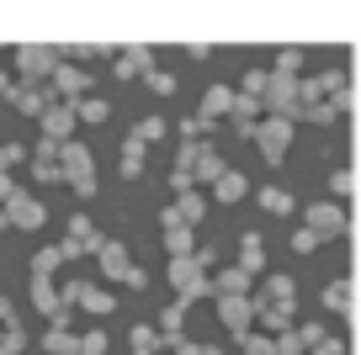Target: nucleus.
Segmentation results:
<instances>
[{
	"label": "nucleus",
	"instance_id": "51",
	"mask_svg": "<svg viewBox=\"0 0 361 355\" xmlns=\"http://www.w3.org/2000/svg\"><path fill=\"white\" fill-rule=\"evenodd\" d=\"M0 355H11V350H6V340H0Z\"/></svg>",
	"mask_w": 361,
	"mask_h": 355
},
{
	"label": "nucleus",
	"instance_id": "1",
	"mask_svg": "<svg viewBox=\"0 0 361 355\" xmlns=\"http://www.w3.org/2000/svg\"><path fill=\"white\" fill-rule=\"evenodd\" d=\"M293 133H298L293 117H260L250 138H255V149H260V159H266V165H282L287 149H293Z\"/></svg>",
	"mask_w": 361,
	"mask_h": 355
},
{
	"label": "nucleus",
	"instance_id": "7",
	"mask_svg": "<svg viewBox=\"0 0 361 355\" xmlns=\"http://www.w3.org/2000/svg\"><path fill=\"white\" fill-rule=\"evenodd\" d=\"M102 244H106V233L96 228V223L80 212V218H69V239H64V260H75V255H102Z\"/></svg>",
	"mask_w": 361,
	"mask_h": 355
},
{
	"label": "nucleus",
	"instance_id": "11",
	"mask_svg": "<svg viewBox=\"0 0 361 355\" xmlns=\"http://www.w3.org/2000/svg\"><path fill=\"white\" fill-rule=\"evenodd\" d=\"M43 350H48V355H80V334L69 329V308L59 313V318H48V329H43Z\"/></svg>",
	"mask_w": 361,
	"mask_h": 355
},
{
	"label": "nucleus",
	"instance_id": "39",
	"mask_svg": "<svg viewBox=\"0 0 361 355\" xmlns=\"http://www.w3.org/2000/svg\"><path fill=\"white\" fill-rule=\"evenodd\" d=\"M245 355H276V340H271V334H245Z\"/></svg>",
	"mask_w": 361,
	"mask_h": 355
},
{
	"label": "nucleus",
	"instance_id": "48",
	"mask_svg": "<svg viewBox=\"0 0 361 355\" xmlns=\"http://www.w3.org/2000/svg\"><path fill=\"white\" fill-rule=\"evenodd\" d=\"M314 355H345V340H324V344H319Z\"/></svg>",
	"mask_w": 361,
	"mask_h": 355
},
{
	"label": "nucleus",
	"instance_id": "27",
	"mask_svg": "<svg viewBox=\"0 0 361 355\" xmlns=\"http://www.w3.org/2000/svg\"><path fill=\"white\" fill-rule=\"evenodd\" d=\"M64 266V244H43L32 255V276H43V281H54V270Z\"/></svg>",
	"mask_w": 361,
	"mask_h": 355
},
{
	"label": "nucleus",
	"instance_id": "32",
	"mask_svg": "<svg viewBox=\"0 0 361 355\" xmlns=\"http://www.w3.org/2000/svg\"><path fill=\"white\" fill-rule=\"evenodd\" d=\"M260 207H266L271 218H287V212H293V197H287L282 186H266V191H260Z\"/></svg>",
	"mask_w": 361,
	"mask_h": 355
},
{
	"label": "nucleus",
	"instance_id": "52",
	"mask_svg": "<svg viewBox=\"0 0 361 355\" xmlns=\"http://www.w3.org/2000/svg\"><path fill=\"white\" fill-rule=\"evenodd\" d=\"M0 228H6V212H0Z\"/></svg>",
	"mask_w": 361,
	"mask_h": 355
},
{
	"label": "nucleus",
	"instance_id": "20",
	"mask_svg": "<svg viewBox=\"0 0 361 355\" xmlns=\"http://www.w3.org/2000/svg\"><path fill=\"white\" fill-rule=\"evenodd\" d=\"M213 297H250V276L239 266H224L213 276Z\"/></svg>",
	"mask_w": 361,
	"mask_h": 355
},
{
	"label": "nucleus",
	"instance_id": "3",
	"mask_svg": "<svg viewBox=\"0 0 361 355\" xmlns=\"http://www.w3.org/2000/svg\"><path fill=\"white\" fill-rule=\"evenodd\" d=\"M176 165H186L192 170V180L197 186H218V175H224V154H218L213 144H180V154H176Z\"/></svg>",
	"mask_w": 361,
	"mask_h": 355
},
{
	"label": "nucleus",
	"instance_id": "9",
	"mask_svg": "<svg viewBox=\"0 0 361 355\" xmlns=\"http://www.w3.org/2000/svg\"><path fill=\"white\" fill-rule=\"evenodd\" d=\"M303 228H314L319 239H335V233H345V207H340V201H308Z\"/></svg>",
	"mask_w": 361,
	"mask_h": 355
},
{
	"label": "nucleus",
	"instance_id": "21",
	"mask_svg": "<svg viewBox=\"0 0 361 355\" xmlns=\"http://www.w3.org/2000/svg\"><path fill=\"white\" fill-rule=\"evenodd\" d=\"M239 270H245V276L266 270V239H260V233H245V239H239Z\"/></svg>",
	"mask_w": 361,
	"mask_h": 355
},
{
	"label": "nucleus",
	"instance_id": "22",
	"mask_svg": "<svg viewBox=\"0 0 361 355\" xmlns=\"http://www.w3.org/2000/svg\"><path fill=\"white\" fill-rule=\"evenodd\" d=\"M144 149H149V144H144V133L133 127V133H128V144H123V165H117L128 180H138V175H144Z\"/></svg>",
	"mask_w": 361,
	"mask_h": 355
},
{
	"label": "nucleus",
	"instance_id": "46",
	"mask_svg": "<svg viewBox=\"0 0 361 355\" xmlns=\"http://www.w3.org/2000/svg\"><path fill=\"white\" fill-rule=\"evenodd\" d=\"M159 228H165V233H170V228H186V218H180V212H176V201H170V207L159 212Z\"/></svg>",
	"mask_w": 361,
	"mask_h": 355
},
{
	"label": "nucleus",
	"instance_id": "34",
	"mask_svg": "<svg viewBox=\"0 0 361 355\" xmlns=\"http://www.w3.org/2000/svg\"><path fill=\"white\" fill-rule=\"evenodd\" d=\"M266 85H271V69H245V80H239V96H266Z\"/></svg>",
	"mask_w": 361,
	"mask_h": 355
},
{
	"label": "nucleus",
	"instance_id": "26",
	"mask_svg": "<svg viewBox=\"0 0 361 355\" xmlns=\"http://www.w3.org/2000/svg\"><path fill=\"white\" fill-rule=\"evenodd\" d=\"M245 191H250V180L239 175V170H224V175H218V186H213V201H228V207H234Z\"/></svg>",
	"mask_w": 361,
	"mask_h": 355
},
{
	"label": "nucleus",
	"instance_id": "16",
	"mask_svg": "<svg viewBox=\"0 0 361 355\" xmlns=\"http://www.w3.org/2000/svg\"><path fill=\"white\" fill-rule=\"evenodd\" d=\"M112 69H117V80H138V75L149 80V75H154V54L133 43V48H123V54H117V64H112Z\"/></svg>",
	"mask_w": 361,
	"mask_h": 355
},
{
	"label": "nucleus",
	"instance_id": "18",
	"mask_svg": "<svg viewBox=\"0 0 361 355\" xmlns=\"http://www.w3.org/2000/svg\"><path fill=\"white\" fill-rule=\"evenodd\" d=\"M6 101H11L22 117H43V111L54 106V96H48V90H32V85H11V96H6Z\"/></svg>",
	"mask_w": 361,
	"mask_h": 355
},
{
	"label": "nucleus",
	"instance_id": "17",
	"mask_svg": "<svg viewBox=\"0 0 361 355\" xmlns=\"http://www.w3.org/2000/svg\"><path fill=\"white\" fill-rule=\"evenodd\" d=\"M255 308H260V334H271V340L287 334V329H293V318H298L293 302H255Z\"/></svg>",
	"mask_w": 361,
	"mask_h": 355
},
{
	"label": "nucleus",
	"instance_id": "45",
	"mask_svg": "<svg viewBox=\"0 0 361 355\" xmlns=\"http://www.w3.org/2000/svg\"><path fill=\"white\" fill-rule=\"evenodd\" d=\"M138 133H144V144H154V138H165V123H159V117H144Z\"/></svg>",
	"mask_w": 361,
	"mask_h": 355
},
{
	"label": "nucleus",
	"instance_id": "15",
	"mask_svg": "<svg viewBox=\"0 0 361 355\" xmlns=\"http://www.w3.org/2000/svg\"><path fill=\"white\" fill-rule=\"evenodd\" d=\"M234 96H239V90H228V85H207V96H202V106H197V117H202L207 127L224 123L228 111H234Z\"/></svg>",
	"mask_w": 361,
	"mask_h": 355
},
{
	"label": "nucleus",
	"instance_id": "12",
	"mask_svg": "<svg viewBox=\"0 0 361 355\" xmlns=\"http://www.w3.org/2000/svg\"><path fill=\"white\" fill-rule=\"evenodd\" d=\"M90 159H96V154H90L85 144H75V138H69V144L59 149V165H64V180H69V186H80V180H90V175H96V170H90Z\"/></svg>",
	"mask_w": 361,
	"mask_h": 355
},
{
	"label": "nucleus",
	"instance_id": "50",
	"mask_svg": "<svg viewBox=\"0 0 361 355\" xmlns=\"http://www.w3.org/2000/svg\"><path fill=\"white\" fill-rule=\"evenodd\" d=\"M6 323H16V313H11V302L0 297V329H6Z\"/></svg>",
	"mask_w": 361,
	"mask_h": 355
},
{
	"label": "nucleus",
	"instance_id": "28",
	"mask_svg": "<svg viewBox=\"0 0 361 355\" xmlns=\"http://www.w3.org/2000/svg\"><path fill=\"white\" fill-rule=\"evenodd\" d=\"M128 344H133V355H154L159 344H165L159 340V323H138V329L128 334Z\"/></svg>",
	"mask_w": 361,
	"mask_h": 355
},
{
	"label": "nucleus",
	"instance_id": "10",
	"mask_svg": "<svg viewBox=\"0 0 361 355\" xmlns=\"http://www.w3.org/2000/svg\"><path fill=\"white\" fill-rule=\"evenodd\" d=\"M80 123V111L69 106V101H54V106L37 117V127H43V138H54V144H69V133H75Z\"/></svg>",
	"mask_w": 361,
	"mask_h": 355
},
{
	"label": "nucleus",
	"instance_id": "31",
	"mask_svg": "<svg viewBox=\"0 0 361 355\" xmlns=\"http://www.w3.org/2000/svg\"><path fill=\"white\" fill-rule=\"evenodd\" d=\"M176 212L186 218V228H197V218L207 212V197L202 191H186V197H176Z\"/></svg>",
	"mask_w": 361,
	"mask_h": 355
},
{
	"label": "nucleus",
	"instance_id": "25",
	"mask_svg": "<svg viewBox=\"0 0 361 355\" xmlns=\"http://www.w3.org/2000/svg\"><path fill=\"white\" fill-rule=\"evenodd\" d=\"M186 308H192V302H170V308L159 313V340H165V344H180V323H186Z\"/></svg>",
	"mask_w": 361,
	"mask_h": 355
},
{
	"label": "nucleus",
	"instance_id": "24",
	"mask_svg": "<svg viewBox=\"0 0 361 355\" xmlns=\"http://www.w3.org/2000/svg\"><path fill=\"white\" fill-rule=\"evenodd\" d=\"M80 308H90V313H102V318H106V313L117 308V297L106 287H96V281H80Z\"/></svg>",
	"mask_w": 361,
	"mask_h": 355
},
{
	"label": "nucleus",
	"instance_id": "2",
	"mask_svg": "<svg viewBox=\"0 0 361 355\" xmlns=\"http://www.w3.org/2000/svg\"><path fill=\"white\" fill-rule=\"evenodd\" d=\"M170 287H176V302H197L213 292V276H207L202 260H170Z\"/></svg>",
	"mask_w": 361,
	"mask_h": 355
},
{
	"label": "nucleus",
	"instance_id": "30",
	"mask_svg": "<svg viewBox=\"0 0 361 355\" xmlns=\"http://www.w3.org/2000/svg\"><path fill=\"white\" fill-rule=\"evenodd\" d=\"M345 101H350V96H335V101H319V106H308L303 117H308V123H314V127H329V123H335V117H340V111H345Z\"/></svg>",
	"mask_w": 361,
	"mask_h": 355
},
{
	"label": "nucleus",
	"instance_id": "4",
	"mask_svg": "<svg viewBox=\"0 0 361 355\" xmlns=\"http://www.w3.org/2000/svg\"><path fill=\"white\" fill-rule=\"evenodd\" d=\"M59 64H64V58H59V48H48V43H22L16 48V69H22L27 85H48Z\"/></svg>",
	"mask_w": 361,
	"mask_h": 355
},
{
	"label": "nucleus",
	"instance_id": "14",
	"mask_svg": "<svg viewBox=\"0 0 361 355\" xmlns=\"http://www.w3.org/2000/svg\"><path fill=\"white\" fill-rule=\"evenodd\" d=\"M96 260H102V276H106V281H128V276H133V260H128V244H123V239H106Z\"/></svg>",
	"mask_w": 361,
	"mask_h": 355
},
{
	"label": "nucleus",
	"instance_id": "44",
	"mask_svg": "<svg viewBox=\"0 0 361 355\" xmlns=\"http://www.w3.org/2000/svg\"><path fill=\"white\" fill-rule=\"evenodd\" d=\"M149 90H154V96H170V90H176V75H165V69H154V75H149Z\"/></svg>",
	"mask_w": 361,
	"mask_h": 355
},
{
	"label": "nucleus",
	"instance_id": "41",
	"mask_svg": "<svg viewBox=\"0 0 361 355\" xmlns=\"http://www.w3.org/2000/svg\"><path fill=\"white\" fill-rule=\"evenodd\" d=\"M170 191H176V197L197 191V180H192V170H186V165H170Z\"/></svg>",
	"mask_w": 361,
	"mask_h": 355
},
{
	"label": "nucleus",
	"instance_id": "47",
	"mask_svg": "<svg viewBox=\"0 0 361 355\" xmlns=\"http://www.w3.org/2000/svg\"><path fill=\"white\" fill-rule=\"evenodd\" d=\"M176 355H224V350H213V344H186V340H180Z\"/></svg>",
	"mask_w": 361,
	"mask_h": 355
},
{
	"label": "nucleus",
	"instance_id": "43",
	"mask_svg": "<svg viewBox=\"0 0 361 355\" xmlns=\"http://www.w3.org/2000/svg\"><path fill=\"white\" fill-rule=\"evenodd\" d=\"M329 191H335V197H350V191H356V175H350V170H335V175H329Z\"/></svg>",
	"mask_w": 361,
	"mask_h": 355
},
{
	"label": "nucleus",
	"instance_id": "36",
	"mask_svg": "<svg viewBox=\"0 0 361 355\" xmlns=\"http://www.w3.org/2000/svg\"><path fill=\"white\" fill-rule=\"evenodd\" d=\"M324 302H329L335 313H345V308H350V281H329V287H324Z\"/></svg>",
	"mask_w": 361,
	"mask_h": 355
},
{
	"label": "nucleus",
	"instance_id": "38",
	"mask_svg": "<svg viewBox=\"0 0 361 355\" xmlns=\"http://www.w3.org/2000/svg\"><path fill=\"white\" fill-rule=\"evenodd\" d=\"M80 355H106V329H85L80 334Z\"/></svg>",
	"mask_w": 361,
	"mask_h": 355
},
{
	"label": "nucleus",
	"instance_id": "42",
	"mask_svg": "<svg viewBox=\"0 0 361 355\" xmlns=\"http://www.w3.org/2000/svg\"><path fill=\"white\" fill-rule=\"evenodd\" d=\"M319 244H324V239H319L314 228H298V233H293V255H314Z\"/></svg>",
	"mask_w": 361,
	"mask_h": 355
},
{
	"label": "nucleus",
	"instance_id": "6",
	"mask_svg": "<svg viewBox=\"0 0 361 355\" xmlns=\"http://www.w3.org/2000/svg\"><path fill=\"white\" fill-rule=\"evenodd\" d=\"M48 96L54 101H69V106H80V101L90 96V75L80 64H59L54 80H48Z\"/></svg>",
	"mask_w": 361,
	"mask_h": 355
},
{
	"label": "nucleus",
	"instance_id": "13",
	"mask_svg": "<svg viewBox=\"0 0 361 355\" xmlns=\"http://www.w3.org/2000/svg\"><path fill=\"white\" fill-rule=\"evenodd\" d=\"M59 149H64V144H54V138H37L32 159H27L37 180H64V165H59Z\"/></svg>",
	"mask_w": 361,
	"mask_h": 355
},
{
	"label": "nucleus",
	"instance_id": "8",
	"mask_svg": "<svg viewBox=\"0 0 361 355\" xmlns=\"http://www.w3.org/2000/svg\"><path fill=\"white\" fill-rule=\"evenodd\" d=\"M0 212H6V223H11V228H27V233H32V228H43V223H48V207L32 197V191H16V197L6 201Z\"/></svg>",
	"mask_w": 361,
	"mask_h": 355
},
{
	"label": "nucleus",
	"instance_id": "35",
	"mask_svg": "<svg viewBox=\"0 0 361 355\" xmlns=\"http://www.w3.org/2000/svg\"><path fill=\"white\" fill-rule=\"evenodd\" d=\"M303 350H308L303 329H287V334H276V355H303Z\"/></svg>",
	"mask_w": 361,
	"mask_h": 355
},
{
	"label": "nucleus",
	"instance_id": "33",
	"mask_svg": "<svg viewBox=\"0 0 361 355\" xmlns=\"http://www.w3.org/2000/svg\"><path fill=\"white\" fill-rule=\"evenodd\" d=\"M75 111H80V123H106V117H112V101H102V96H85Z\"/></svg>",
	"mask_w": 361,
	"mask_h": 355
},
{
	"label": "nucleus",
	"instance_id": "23",
	"mask_svg": "<svg viewBox=\"0 0 361 355\" xmlns=\"http://www.w3.org/2000/svg\"><path fill=\"white\" fill-rule=\"evenodd\" d=\"M32 302H37V313L59 318V313H64V297H59V281H43V276H32Z\"/></svg>",
	"mask_w": 361,
	"mask_h": 355
},
{
	"label": "nucleus",
	"instance_id": "40",
	"mask_svg": "<svg viewBox=\"0 0 361 355\" xmlns=\"http://www.w3.org/2000/svg\"><path fill=\"white\" fill-rule=\"evenodd\" d=\"M303 69V48H282L276 54V75H298Z\"/></svg>",
	"mask_w": 361,
	"mask_h": 355
},
{
	"label": "nucleus",
	"instance_id": "49",
	"mask_svg": "<svg viewBox=\"0 0 361 355\" xmlns=\"http://www.w3.org/2000/svg\"><path fill=\"white\" fill-rule=\"evenodd\" d=\"M16 191H22V186H16V180H11V175H0V201H11V197H16Z\"/></svg>",
	"mask_w": 361,
	"mask_h": 355
},
{
	"label": "nucleus",
	"instance_id": "5",
	"mask_svg": "<svg viewBox=\"0 0 361 355\" xmlns=\"http://www.w3.org/2000/svg\"><path fill=\"white\" fill-rule=\"evenodd\" d=\"M218 323H224L234 340H245V334H255V323H260V308H255V297H218Z\"/></svg>",
	"mask_w": 361,
	"mask_h": 355
},
{
	"label": "nucleus",
	"instance_id": "37",
	"mask_svg": "<svg viewBox=\"0 0 361 355\" xmlns=\"http://www.w3.org/2000/svg\"><path fill=\"white\" fill-rule=\"evenodd\" d=\"M22 159H32V154H27L22 144H0V175H11V170L22 165Z\"/></svg>",
	"mask_w": 361,
	"mask_h": 355
},
{
	"label": "nucleus",
	"instance_id": "19",
	"mask_svg": "<svg viewBox=\"0 0 361 355\" xmlns=\"http://www.w3.org/2000/svg\"><path fill=\"white\" fill-rule=\"evenodd\" d=\"M260 117H266V106H260L255 96H234V111H228V123H234L245 138L255 133V123H260Z\"/></svg>",
	"mask_w": 361,
	"mask_h": 355
},
{
	"label": "nucleus",
	"instance_id": "29",
	"mask_svg": "<svg viewBox=\"0 0 361 355\" xmlns=\"http://www.w3.org/2000/svg\"><path fill=\"white\" fill-rule=\"evenodd\" d=\"M293 287L298 281L293 276H282V270H271V281H266V292H260L255 302H293Z\"/></svg>",
	"mask_w": 361,
	"mask_h": 355
}]
</instances>
